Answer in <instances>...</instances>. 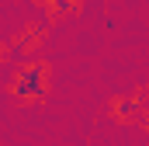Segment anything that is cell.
<instances>
[{"mask_svg": "<svg viewBox=\"0 0 149 146\" xmlns=\"http://www.w3.org/2000/svg\"><path fill=\"white\" fill-rule=\"evenodd\" d=\"M52 7L63 11V14H73V11H76V0H52Z\"/></svg>", "mask_w": 149, "mask_h": 146, "instance_id": "obj_3", "label": "cell"}, {"mask_svg": "<svg viewBox=\"0 0 149 146\" xmlns=\"http://www.w3.org/2000/svg\"><path fill=\"white\" fill-rule=\"evenodd\" d=\"M14 98L17 101H35L45 98V66L42 63H28L14 80Z\"/></svg>", "mask_w": 149, "mask_h": 146, "instance_id": "obj_1", "label": "cell"}, {"mask_svg": "<svg viewBox=\"0 0 149 146\" xmlns=\"http://www.w3.org/2000/svg\"><path fill=\"white\" fill-rule=\"evenodd\" d=\"M118 118H135L139 111H142V98H125V101H118Z\"/></svg>", "mask_w": 149, "mask_h": 146, "instance_id": "obj_2", "label": "cell"}]
</instances>
